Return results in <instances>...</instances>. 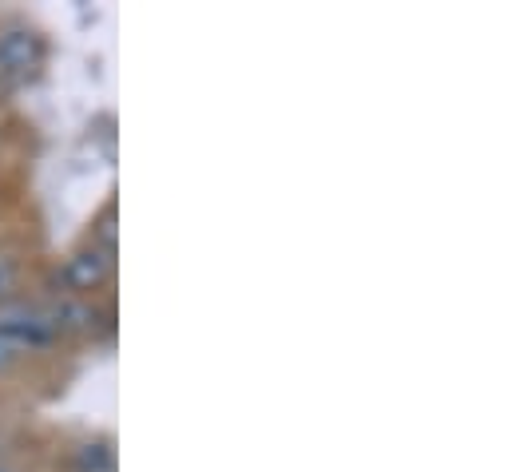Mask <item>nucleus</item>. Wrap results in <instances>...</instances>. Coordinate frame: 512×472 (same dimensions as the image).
Wrapping results in <instances>:
<instances>
[{
	"instance_id": "f257e3e1",
	"label": "nucleus",
	"mask_w": 512,
	"mask_h": 472,
	"mask_svg": "<svg viewBox=\"0 0 512 472\" xmlns=\"http://www.w3.org/2000/svg\"><path fill=\"white\" fill-rule=\"evenodd\" d=\"M60 338V326L52 318V310H36V306H8L0 310V342L16 354H32L44 350Z\"/></svg>"
},
{
	"instance_id": "f03ea898",
	"label": "nucleus",
	"mask_w": 512,
	"mask_h": 472,
	"mask_svg": "<svg viewBox=\"0 0 512 472\" xmlns=\"http://www.w3.org/2000/svg\"><path fill=\"white\" fill-rule=\"evenodd\" d=\"M108 274H112V250H104V246H84V250H76V254L60 266V286L72 290V294H80V290H96Z\"/></svg>"
},
{
	"instance_id": "7ed1b4c3",
	"label": "nucleus",
	"mask_w": 512,
	"mask_h": 472,
	"mask_svg": "<svg viewBox=\"0 0 512 472\" xmlns=\"http://www.w3.org/2000/svg\"><path fill=\"white\" fill-rule=\"evenodd\" d=\"M44 60V40L32 28L0 32V76H28Z\"/></svg>"
},
{
	"instance_id": "20e7f679",
	"label": "nucleus",
	"mask_w": 512,
	"mask_h": 472,
	"mask_svg": "<svg viewBox=\"0 0 512 472\" xmlns=\"http://www.w3.org/2000/svg\"><path fill=\"white\" fill-rule=\"evenodd\" d=\"M12 286H16V266H12V258L0 254V298H4Z\"/></svg>"
},
{
	"instance_id": "39448f33",
	"label": "nucleus",
	"mask_w": 512,
	"mask_h": 472,
	"mask_svg": "<svg viewBox=\"0 0 512 472\" xmlns=\"http://www.w3.org/2000/svg\"><path fill=\"white\" fill-rule=\"evenodd\" d=\"M16 350H8V346H4V342H0V373H4V369H8V365H12V361H16Z\"/></svg>"
},
{
	"instance_id": "423d86ee",
	"label": "nucleus",
	"mask_w": 512,
	"mask_h": 472,
	"mask_svg": "<svg viewBox=\"0 0 512 472\" xmlns=\"http://www.w3.org/2000/svg\"><path fill=\"white\" fill-rule=\"evenodd\" d=\"M0 472H4V469H0Z\"/></svg>"
}]
</instances>
